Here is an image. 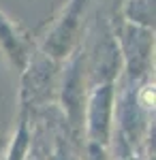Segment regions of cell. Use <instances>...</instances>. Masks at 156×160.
<instances>
[{"mask_svg":"<svg viewBox=\"0 0 156 160\" xmlns=\"http://www.w3.org/2000/svg\"><path fill=\"white\" fill-rule=\"evenodd\" d=\"M81 49L88 90L105 83H116L118 75L122 73V53L113 32L111 15H105L101 11L96 13V22L90 32L88 45H81Z\"/></svg>","mask_w":156,"mask_h":160,"instance_id":"1","label":"cell"},{"mask_svg":"<svg viewBox=\"0 0 156 160\" xmlns=\"http://www.w3.org/2000/svg\"><path fill=\"white\" fill-rule=\"evenodd\" d=\"M45 160H81L79 156V143L73 141L69 130L62 124L60 113L56 115L54 122V137H51V148L45 152Z\"/></svg>","mask_w":156,"mask_h":160,"instance_id":"8","label":"cell"},{"mask_svg":"<svg viewBox=\"0 0 156 160\" xmlns=\"http://www.w3.org/2000/svg\"><path fill=\"white\" fill-rule=\"evenodd\" d=\"M88 7L90 0H69L39 49L56 62L66 60L81 45V30H84Z\"/></svg>","mask_w":156,"mask_h":160,"instance_id":"5","label":"cell"},{"mask_svg":"<svg viewBox=\"0 0 156 160\" xmlns=\"http://www.w3.org/2000/svg\"><path fill=\"white\" fill-rule=\"evenodd\" d=\"M28 160H45V148L41 145V141L39 143H32V152H30Z\"/></svg>","mask_w":156,"mask_h":160,"instance_id":"10","label":"cell"},{"mask_svg":"<svg viewBox=\"0 0 156 160\" xmlns=\"http://www.w3.org/2000/svg\"><path fill=\"white\" fill-rule=\"evenodd\" d=\"M122 24L116 26L113 22V13H111V22H113V32L118 38V47L122 53V71L124 79L135 81V83H143L150 75L152 66V47H154V34L152 28H143L126 22L120 15Z\"/></svg>","mask_w":156,"mask_h":160,"instance_id":"4","label":"cell"},{"mask_svg":"<svg viewBox=\"0 0 156 160\" xmlns=\"http://www.w3.org/2000/svg\"><path fill=\"white\" fill-rule=\"evenodd\" d=\"M113 105H116V83L96 86L88 92L84 115L86 143H94L109 149L113 132Z\"/></svg>","mask_w":156,"mask_h":160,"instance_id":"6","label":"cell"},{"mask_svg":"<svg viewBox=\"0 0 156 160\" xmlns=\"http://www.w3.org/2000/svg\"><path fill=\"white\" fill-rule=\"evenodd\" d=\"M30 124H32L30 115L19 111V124H17V130L13 135L11 145L7 149V158L4 160H28L30 152H32V143H34V132H32Z\"/></svg>","mask_w":156,"mask_h":160,"instance_id":"9","label":"cell"},{"mask_svg":"<svg viewBox=\"0 0 156 160\" xmlns=\"http://www.w3.org/2000/svg\"><path fill=\"white\" fill-rule=\"evenodd\" d=\"M88 81H86V64L81 45L62 62L60 79H58V94L56 98L60 102V118L64 128L69 130L75 143L84 135V115H86V100H88Z\"/></svg>","mask_w":156,"mask_h":160,"instance_id":"2","label":"cell"},{"mask_svg":"<svg viewBox=\"0 0 156 160\" xmlns=\"http://www.w3.org/2000/svg\"><path fill=\"white\" fill-rule=\"evenodd\" d=\"M60 68L62 62L51 60L39 47L32 51L28 64L22 71V90H19L22 111L30 115V120L41 111H47L49 102L56 98Z\"/></svg>","mask_w":156,"mask_h":160,"instance_id":"3","label":"cell"},{"mask_svg":"<svg viewBox=\"0 0 156 160\" xmlns=\"http://www.w3.org/2000/svg\"><path fill=\"white\" fill-rule=\"evenodd\" d=\"M34 49L36 47L32 38L24 30H19V26L0 11V51L7 56V60L17 71H24V66L28 64Z\"/></svg>","mask_w":156,"mask_h":160,"instance_id":"7","label":"cell"}]
</instances>
